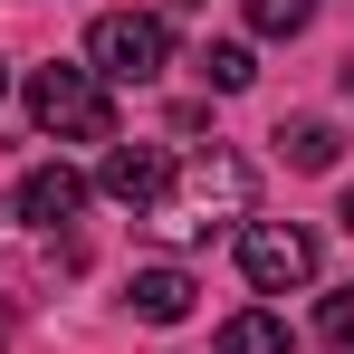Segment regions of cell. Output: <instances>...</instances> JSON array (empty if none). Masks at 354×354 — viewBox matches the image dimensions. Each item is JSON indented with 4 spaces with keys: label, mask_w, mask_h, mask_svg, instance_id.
<instances>
[{
    "label": "cell",
    "mask_w": 354,
    "mask_h": 354,
    "mask_svg": "<svg viewBox=\"0 0 354 354\" xmlns=\"http://www.w3.org/2000/svg\"><path fill=\"white\" fill-rule=\"evenodd\" d=\"M144 221H153V239H173V249L221 239L230 221H249V163H239V153H192V163H173V192H163Z\"/></svg>",
    "instance_id": "obj_1"
},
{
    "label": "cell",
    "mask_w": 354,
    "mask_h": 354,
    "mask_svg": "<svg viewBox=\"0 0 354 354\" xmlns=\"http://www.w3.org/2000/svg\"><path fill=\"white\" fill-rule=\"evenodd\" d=\"M29 124L39 134H58V144H115V96H106V77L77 58H48L29 67Z\"/></svg>",
    "instance_id": "obj_2"
},
{
    "label": "cell",
    "mask_w": 354,
    "mask_h": 354,
    "mask_svg": "<svg viewBox=\"0 0 354 354\" xmlns=\"http://www.w3.org/2000/svg\"><path fill=\"white\" fill-rule=\"evenodd\" d=\"M86 67H96L106 86H153V77L173 67V29H163L153 10H106V19L86 29Z\"/></svg>",
    "instance_id": "obj_3"
},
{
    "label": "cell",
    "mask_w": 354,
    "mask_h": 354,
    "mask_svg": "<svg viewBox=\"0 0 354 354\" xmlns=\"http://www.w3.org/2000/svg\"><path fill=\"white\" fill-rule=\"evenodd\" d=\"M239 268H249L259 297H297L316 278V230H297V221H239Z\"/></svg>",
    "instance_id": "obj_4"
},
{
    "label": "cell",
    "mask_w": 354,
    "mask_h": 354,
    "mask_svg": "<svg viewBox=\"0 0 354 354\" xmlns=\"http://www.w3.org/2000/svg\"><path fill=\"white\" fill-rule=\"evenodd\" d=\"M96 192L124 201V211H153V201L173 192V153H163V144H115L106 173H96Z\"/></svg>",
    "instance_id": "obj_5"
},
{
    "label": "cell",
    "mask_w": 354,
    "mask_h": 354,
    "mask_svg": "<svg viewBox=\"0 0 354 354\" xmlns=\"http://www.w3.org/2000/svg\"><path fill=\"white\" fill-rule=\"evenodd\" d=\"M86 211V173H67V163H39V173H19V221H39V230H58Z\"/></svg>",
    "instance_id": "obj_6"
},
{
    "label": "cell",
    "mask_w": 354,
    "mask_h": 354,
    "mask_svg": "<svg viewBox=\"0 0 354 354\" xmlns=\"http://www.w3.org/2000/svg\"><path fill=\"white\" fill-rule=\"evenodd\" d=\"M124 297H134V316H144V326H182L201 288H192L182 268H134V288H124Z\"/></svg>",
    "instance_id": "obj_7"
},
{
    "label": "cell",
    "mask_w": 354,
    "mask_h": 354,
    "mask_svg": "<svg viewBox=\"0 0 354 354\" xmlns=\"http://www.w3.org/2000/svg\"><path fill=\"white\" fill-rule=\"evenodd\" d=\"M221 354H306V345H297L268 306H249V316H230V326H221Z\"/></svg>",
    "instance_id": "obj_8"
},
{
    "label": "cell",
    "mask_w": 354,
    "mask_h": 354,
    "mask_svg": "<svg viewBox=\"0 0 354 354\" xmlns=\"http://www.w3.org/2000/svg\"><path fill=\"white\" fill-rule=\"evenodd\" d=\"M278 144H288V163H297V173H326V163H335V124H326V115L278 124Z\"/></svg>",
    "instance_id": "obj_9"
},
{
    "label": "cell",
    "mask_w": 354,
    "mask_h": 354,
    "mask_svg": "<svg viewBox=\"0 0 354 354\" xmlns=\"http://www.w3.org/2000/svg\"><path fill=\"white\" fill-rule=\"evenodd\" d=\"M239 10H249V29H259V39H297V29L316 19V0H239Z\"/></svg>",
    "instance_id": "obj_10"
},
{
    "label": "cell",
    "mask_w": 354,
    "mask_h": 354,
    "mask_svg": "<svg viewBox=\"0 0 354 354\" xmlns=\"http://www.w3.org/2000/svg\"><path fill=\"white\" fill-rule=\"evenodd\" d=\"M201 77H211L221 96H239V86H249L259 67H249V48H239V39H211V48H201Z\"/></svg>",
    "instance_id": "obj_11"
},
{
    "label": "cell",
    "mask_w": 354,
    "mask_h": 354,
    "mask_svg": "<svg viewBox=\"0 0 354 354\" xmlns=\"http://www.w3.org/2000/svg\"><path fill=\"white\" fill-rule=\"evenodd\" d=\"M316 345H335V354H354V288H335L326 306H316Z\"/></svg>",
    "instance_id": "obj_12"
},
{
    "label": "cell",
    "mask_w": 354,
    "mask_h": 354,
    "mask_svg": "<svg viewBox=\"0 0 354 354\" xmlns=\"http://www.w3.org/2000/svg\"><path fill=\"white\" fill-rule=\"evenodd\" d=\"M0 335H10V306H0Z\"/></svg>",
    "instance_id": "obj_13"
},
{
    "label": "cell",
    "mask_w": 354,
    "mask_h": 354,
    "mask_svg": "<svg viewBox=\"0 0 354 354\" xmlns=\"http://www.w3.org/2000/svg\"><path fill=\"white\" fill-rule=\"evenodd\" d=\"M0 96H10V67H0Z\"/></svg>",
    "instance_id": "obj_14"
}]
</instances>
